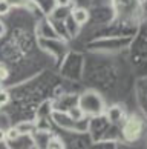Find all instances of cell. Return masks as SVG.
I'll use <instances>...</instances> for the list:
<instances>
[{
  "label": "cell",
  "mask_w": 147,
  "mask_h": 149,
  "mask_svg": "<svg viewBox=\"0 0 147 149\" xmlns=\"http://www.w3.org/2000/svg\"><path fill=\"white\" fill-rule=\"evenodd\" d=\"M77 106L84 114V117H88V115L89 117H100L106 111L104 98L97 91H84L83 94H80Z\"/></svg>",
  "instance_id": "obj_1"
},
{
  "label": "cell",
  "mask_w": 147,
  "mask_h": 149,
  "mask_svg": "<svg viewBox=\"0 0 147 149\" xmlns=\"http://www.w3.org/2000/svg\"><path fill=\"white\" fill-rule=\"evenodd\" d=\"M123 137L127 141H137L143 135L144 131V121L139 115H129L127 118L123 120Z\"/></svg>",
  "instance_id": "obj_2"
},
{
  "label": "cell",
  "mask_w": 147,
  "mask_h": 149,
  "mask_svg": "<svg viewBox=\"0 0 147 149\" xmlns=\"http://www.w3.org/2000/svg\"><path fill=\"white\" fill-rule=\"evenodd\" d=\"M11 149H34V139L32 135H23L20 134L15 140L6 141Z\"/></svg>",
  "instance_id": "obj_3"
},
{
  "label": "cell",
  "mask_w": 147,
  "mask_h": 149,
  "mask_svg": "<svg viewBox=\"0 0 147 149\" xmlns=\"http://www.w3.org/2000/svg\"><path fill=\"white\" fill-rule=\"evenodd\" d=\"M106 118L110 121V123L117 125V123H121V121L126 118V112H124V109L121 106H118V104H113L110 106L109 109H106Z\"/></svg>",
  "instance_id": "obj_4"
},
{
  "label": "cell",
  "mask_w": 147,
  "mask_h": 149,
  "mask_svg": "<svg viewBox=\"0 0 147 149\" xmlns=\"http://www.w3.org/2000/svg\"><path fill=\"white\" fill-rule=\"evenodd\" d=\"M32 139H34L35 149H46L49 140H51V134L46 129H39L35 134H32Z\"/></svg>",
  "instance_id": "obj_5"
},
{
  "label": "cell",
  "mask_w": 147,
  "mask_h": 149,
  "mask_svg": "<svg viewBox=\"0 0 147 149\" xmlns=\"http://www.w3.org/2000/svg\"><path fill=\"white\" fill-rule=\"evenodd\" d=\"M69 15L72 17V20H74L78 26H80V25H84L86 22L89 20V11L86 9V8H81V6L74 8L72 11H70Z\"/></svg>",
  "instance_id": "obj_6"
},
{
  "label": "cell",
  "mask_w": 147,
  "mask_h": 149,
  "mask_svg": "<svg viewBox=\"0 0 147 149\" xmlns=\"http://www.w3.org/2000/svg\"><path fill=\"white\" fill-rule=\"evenodd\" d=\"M54 120L58 123V126H63V128H75V123H78V121H74L72 118L66 114H63V112H54Z\"/></svg>",
  "instance_id": "obj_7"
},
{
  "label": "cell",
  "mask_w": 147,
  "mask_h": 149,
  "mask_svg": "<svg viewBox=\"0 0 147 149\" xmlns=\"http://www.w3.org/2000/svg\"><path fill=\"white\" fill-rule=\"evenodd\" d=\"M15 128H17L19 132L23 134V135H32L37 131V125L31 123V121H21V123H19L17 126H15Z\"/></svg>",
  "instance_id": "obj_8"
},
{
  "label": "cell",
  "mask_w": 147,
  "mask_h": 149,
  "mask_svg": "<svg viewBox=\"0 0 147 149\" xmlns=\"http://www.w3.org/2000/svg\"><path fill=\"white\" fill-rule=\"evenodd\" d=\"M66 29H68V32H69V34L72 36V37L78 34L80 26H78V25L72 20V17H70V15H69V17H66Z\"/></svg>",
  "instance_id": "obj_9"
},
{
  "label": "cell",
  "mask_w": 147,
  "mask_h": 149,
  "mask_svg": "<svg viewBox=\"0 0 147 149\" xmlns=\"http://www.w3.org/2000/svg\"><path fill=\"white\" fill-rule=\"evenodd\" d=\"M68 115H69V117L72 118L74 121H81V120L84 118V114L80 111V108H78V106H77V108H72V109H70V111L68 112Z\"/></svg>",
  "instance_id": "obj_10"
},
{
  "label": "cell",
  "mask_w": 147,
  "mask_h": 149,
  "mask_svg": "<svg viewBox=\"0 0 147 149\" xmlns=\"http://www.w3.org/2000/svg\"><path fill=\"white\" fill-rule=\"evenodd\" d=\"M6 2L11 5V8L12 6H19V8H28L32 0H6Z\"/></svg>",
  "instance_id": "obj_11"
},
{
  "label": "cell",
  "mask_w": 147,
  "mask_h": 149,
  "mask_svg": "<svg viewBox=\"0 0 147 149\" xmlns=\"http://www.w3.org/2000/svg\"><path fill=\"white\" fill-rule=\"evenodd\" d=\"M5 132H6V141H12V140H15L20 135V132H19V129L15 128V126L14 128H9L8 131H5Z\"/></svg>",
  "instance_id": "obj_12"
},
{
  "label": "cell",
  "mask_w": 147,
  "mask_h": 149,
  "mask_svg": "<svg viewBox=\"0 0 147 149\" xmlns=\"http://www.w3.org/2000/svg\"><path fill=\"white\" fill-rule=\"evenodd\" d=\"M46 149H64V146H63V143L60 141L58 139H52L51 137V140H49Z\"/></svg>",
  "instance_id": "obj_13"
},
{
  "label": "cell",
  "mask_w": 147,
  "mask_h": 149,
  "mask_svg": "<svg viewBox=\"0 0 147 149\" xmlns=\"http://www.w3.org/2000/svg\"><path fill=\"white\" fill-rule=\"evenodd\" d=\"M9 100H11L9 92H8V91H5V89H0V108L5 106V104H8Z\"/></svg>",
  "instance_id": "obj_14"
},
{
  "label": "cell",
  "mask_w": 147,
  "mask_h": 149,
  "mask_svg": "<svg viewBox=\"0 0 147 149\" xmlns=\"http://www.w3.org/2000/svg\"><path fill=\"white\" fill-rule=\"evenodd\" d=\"M11 11V5L6 0H0V15H6Z\"/></svg>",
  "instance_id": "obj_15"
},
{
  "label": "cell",
  "mask_w": 147,
  "mask_h": 149,
  "mask_svg": "<svg viewBox=\"0 0 147 149\" xmlns=\"http://www.w3.org/2000/svg\"><path fill=\"white\" fill-rule=\"evenodd\" d=\"M57 8H69L72 5V0H54Z\"/></svg>",
  "instance_id": "obj_16"
},
{
  "label": "cell",
  "mask_w": 147,
  "mask_h": 149,
  "mask_svg": "<svg viewBox=\"0 0 147 149\" xmlns=\"http://www.w3.org/2000/svg\"><path fill=\"white\" fill-rule=\"evenodd\" d=\"M8 77H9L8 68H6V66H3V65H0V83L5 81V80H8Z\"/></svg>",
  "instance_id": "obj_17"
},
{
  "label": "cell",
  "mask_w": 147,
  "mask_h": 149,
  "mask_svg": "<svg viewBox=\"0 0 147 149\" xmlns=\"http://www.w3.org/2000/svg\"><path fill=\"white\" fill-rule=\"evenodd\" d=\"M5 34H6V26H5V23L0 20V37H3Z\"/></svg>",
  "instance_id": "obj_18"
},
{
  "label": "cell",
  "mask_w": 147,
  "mask_h": 149,
  "mask_svg": "<svg viewBox=\"0 0 147 149\" xmlns=\"http://www.w3.org/2000/svg\"><path fill=\"white\" fill-rule=\"evenodd\" d=\"M6 141V132H5L3 129H0V143Z\"/></svg>",
  "instance_id": "obj_19"
},
{
  "label": "cell",
  "mask_w": 147,
  "mask_h": 149,
  "mask_svg": "<svg viewBox=\"0 0 147 149\" xmlns=\"http://www.w3.org/2000/svg\"><path fill=\"white\" fill-rule=\"evenodd\" d=\"M0 89H2V88H0Z\"/></svg>",
  "instance_id": "obj_20"
}]
</instances>
